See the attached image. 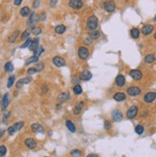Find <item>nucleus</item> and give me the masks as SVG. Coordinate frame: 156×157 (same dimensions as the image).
<instances>
[{
	"mask_svg": "<svg viewBox=\"0 0 156 157\" xmlns=\"http://www.w3.org/2000/svg\"><path fill=\"white\" fill-rule=\"evenodd\" d=\"M25 145H26V147L28 148V149H33L37 147V141L34 140L33 138H28L25 140Z\"/></svg>",
	"mask_w": 156,
	"mask_h": 157,
	"instance_id": "9d476101",
	"label": "nucleus"
},
{
	"mask_svg": "<svg viewBox=\"0 0 156 157\" xmlns=\"http://www.w3.org/2000/svg\"><path fill=\"white\" fill-rule=\"evenodd\" d=\"M20 13H21L22 16H30V9L29 7H23V8L21 9V11H20Z\"/></svg>",
	"mask_w": 156,
	"mask_h": 157,
	"instance_id": "c756f323",
	"label": "nucleus"
},
{
	"mask_svg": "<svg viewBox=\"0 0 156 157\" xmlns=\"http://www.w3.org/2000/svg\"><path fill=\"white\" fill-rule=\"evenodd\" d=\"M83 102H79V104H77V105L75 106V108H74V113L75 114H79L80 111H82V107H83Z\"/></svg>",
	"mask_w": 156,
	"mask_h": 157,
	"instance_id": "5701e85b",
	"label": "nucleus"
},
{
	"mask_svg": "<svg viewBox=\"0 0 156 157\" xmlns=\"http://www.w3.org/2000/svg\"><path fill=\"white\" fill-rule=\"evenodd\" d=\"M71 155L74 157H79L82 155V152L79 151V149H74V150H72L71 151Z\"/></svg>",
	"mask_w": 156,
	"mask_h": 157,
	"instance_id": "79ce46f5",
	"label": "nucleus"
},
{
	"mask_svg": "<svg viewBox=\"0 0 156 157\" xmlns=\"http://www.w3.org/2000/svg\"><path fill=\"white\" fill-rule=\"evenodd\" d=\"M83 5V3L82 1L80 0H71V1H69V6L73 9H80Z\"/></svg>",
	"mask_w": 156,
	"mask_h": 157,
	"instance_id": "1a4fd4ad",
	"label": "nucleus"
},
{
	"mask_svg": "<svg viewBox=\"0 0 156 157\" xmlns=\"http://www.w3.org/2000/svg\"><path fill=\"white\" fill-rule=\"evenodd\" d=\"M144 130H145V128H144L143 126H141V125H138V126L135 127V132L137 134H139V135L143 133Z\"/></svg>",
	"mask_w": 156,
	"mask_h": 157,
	"instance_id": "f704fd0d",
	"label": "nucleus"
},
{
	"mask_svg": "<svg viewBox=\"0 0 156 157\" xmlns=\"http://www.w3.org/2000/svg\"><path fill=\"white\" fill-rule=\"evenodd\" d=\"M29 36H30V31L29 30H26V31H24V33L22 34L21 36V39L22 40H28L29 39Z\"/></svg>",
	"mask_w": 156,
	"mask_h": 157,
	"instance_id": "c9c22d12",
	"label": "nucleus"
},
{
	"mask_svg": "<svg viewBox=\"0 0 156 157\" xmlns=\"http://www.w3.org/2000/svg\"><path fill=\"white\" fill-rule=\"evenodd\" d=\"M127 94L131 96V97H136L138 95H140L141 93V89L137 86H130L129 88H127Z\"/></svg>",
	"mask_w": 156,
	"mask_h": 157,
	"instance_id": "7ed1b4c3",
	"label": "nucleus"
},
{
	"mask_svg": "<svg viewBox=\"0 0 156 157\" xmlns=\"http://www.w3.org/2000/svg\"><path fill=\"white\" fill-rule=\"evenodd\" d=\"M123 113L121 110H114L113 112H112V119H113L115 122H120V121L123 120Z\"/></svg>",
	"mask_w": 156,
	"mask_h": 157,
	"instance_id": "6e6552de",
	"label": "nucleus"
},
{
	"mask_svg": "<svg viewBox=\"0 0 156 157\" xmlns=\"http://www.w3.org/2000/svg\"><path fill=\"white\" fill-rule=\"evenodd\" d=\"M69 98H70V95H69L68 92H64V93H61L59 96L58 97V101L59 102H66L67 100H69Z\"/></svg>",
	"mask_w": 156,
	"mask_h": 157,
	"instance_id": "aec40b11",
	"label": "nucleus"
},
{
	"mask_svg": "<svg viewBox=\"0 0 156 157\" xmlns=\"http://www.w3.org/2000/svg\"><path fill=\"white\" fill-rule=\"evenodd\" d=\"M129 75H130V77L133 78V80H135V81H140L141 78H142V77H143V74H142V72H141L140 70H136V69L130 71Z\"/></svg>",
	"mask_w": 156,
	"mask_h": 157,
	"instance_id": "423d86ee",
	"label": "nucleus"
},
{
	"mask_svg": "<svg viewBox=\"0 0 156 157\" xmlns=\"http://www.w3.org/2000/svg\"><path fill=\"white\" fill-rule=\"evenodd\" d=\"M14 78H16V77H14V76H11L10 78H9L8 84H7V87H8V88H11V87L13 86V81H14Z\"/></svg>",
	"mask_w": 156,
	"mask_h": 157,
	"instance_id": "e433bc0d",
	"label": "nucleus"
},
{
	"mask_svg": "<svg viewBox=\"0 0 156 157\" xmlns=\"http://www.w3.org/2000/svg\"><path fill=\"white\" fill-rule=\"evenodd\" d=\"M24 126V123L23 122H18V123H16L13 126V129L16 131H17V130H19V129H21L22 128V126Z\"/></svg>",
	"mask_w": 156,
	"mask_h": 157,
	"instance_id": "72a5a7b5",
	"label": "nucleus"
},
{
	"mask_svg": "<svg viewBox=\"0 0 156 157\" xmlns=\"http://www.w3.org/2000/svg\"><path fill=\"white\" fill-rule=\"evenodd\" d=\"M37 20H39V18L37 17V14L34 13H32L31 14H30L29 19H28V22H27V23H28L29 26H33L36 22H37Z\"/></svg>",
	"mask_w": 156,
	"mask_h": 157,
	"instance_id": "4468645a",
	"label": "nucleus"
},
{
	"mask_svg": "<svg viewBox=\"0 0 156 157\" xmlns=\"http://www.w3.org/2000/svg\"><path fill=\"white\" fill-rule=\"evenodd\" d=\"M57 3H58V1H56V0H55V1H51V2H50V5L52 6V7H54V6L56 5Z\"/></svg>",
	"mask_w": 156,
	"mask_h": 157,
	"instance_id": "864d4df0",
	"label": "nucleus"
},
{
	"mask_svg": "<svg viewBox=\"0 0 156 157\" xmlns=\"http://www.w3.org/2000/svg\"><path fill=\"white\" fill-rule=\"evenodd\" d=\"M31 128H32V130L36 133H43L44 132V129L41 126H40L39 124H33L32 126H31Z\"/></svg>",
	"mask_w": 156,
	"mask_h": 157,
	"instance_id": "2eb2a0df",
	"label": "nucleus"
},
{
	"mask_svg": "<svg viewBox=\"0 0 156 157\" xmlns=\"http://www.w3.org/2000/svg\"><path fill=\"white\" fill-rule=\"evenodd\" d=\"M41 93H42V94H46V93H47V91H48V87L46 86V85H42V87H41Z\"/></svg>",
	"mask_w": 156,
	"mask_h": 157,
	"instance_id": "de8ad7c7",
	"label": "nucleus"
},
{
	"mask_svg": "<svg viewBox=\"0 0 156 157\" xmlns=\"http://www.w3.org/2000/svg\"><path fill=\"white\" fill-rule=\"evenodd\" d=\"M103 126H104V129H109V128L111 127V124H110V122H109V121H105V122H104V125H103Z\"/></svg>",
	"mask_w": 156,
	"mask_h": 157,
	"instance_id": "a18cd8bd",
	"label": "nucleus"
},
{
	"mask_svg": "<svg viewBox=\"0 0 156 157\" xmlns=\"http://www.w3.org/2000/svg\"><path fill=\"white\" fill-rule=\"evenodd\" d=\"M4 133H5V129H3V128L2 129H0V138L4 135Z\"/></svg>",
	"mask_w": 156,
	"mask_h": 157,
	"instance_id": "603ef678",
	"label": "nucleus"
},
{
	"mask_svg": "<svg viewBox=\"0 0 156 157\" xmlns=\"http://www.w3.org/2000/svg\"><path fill=\"white\" fill-rule=\"evenodd\" d=\"M87 157H98V155L95 154V153H91V154H88Z\"/></svg>",
	"mask_w": 156,
	"mask_h": 157,
	"instance_id": "5fc2aeb1",
	"label": "nucleus"
},
{
	"mask_svg": "<svg viewBox=\"0 0 156 157\" xmlns=\"http://www.w3.org/2000/svg\"><path fill=\"white\" fill-rule=\"evenodd\" d=\"M103 8H104V10H105L106 12L112 13V12L115 11L116 6H115V3L112 2V1H106V2H104V4H103Z\"/></svg>",
	"mask_w": 156,
	"mask_h": 157,
	"instance_id": "39448f33",
	"label": "nucleus"
},
{
	"mask_svg": "<svg viewBox=\"0 0 156 157\" xmlns=\"http://www.w3.org/2000/svg\"><path fill=\"white\" fill-rule=\"evenodd\" d=\"M91 78H92V74L90 73L89 71H87V70L83 71V72L80 74V76H79V78H80L82 81H89Z\"/></svg>",
	"mask_w": 156,
	"mask_h": 157,
	"instance_id": "f3484780",
	"label": "nucleus"
},
{
	"mask_svg": "<svg viewBox=\"0 0 156 157\" xmlns=\"http://www.w3.org/2000/svg\"><path fill=\"white\" fill-rule=\"evenodd\" d=\"M39 4H40V1H34V8H37Z\"/></svg>",
	"mask_w": 156,
	"mask_h": 157,
	"instance_id": "3c124183",
	"label": "nucleus"
},
{
	"mask_svg": "<svg viewBox=\"0 0 156 157\" xmlns=\"http://www.w3.org/2000/svg\"><path fill=\"white\" fill-rule=\"evenodd\" d=\"M9 98H10L9 93H6L2 99V102H1V107H2V110H5L6 108L8 107L9 102H10V99H9Z\"/></svg>",
	"mask_w": 156,
	"mask_h": 157,
	"instance_id": "9b49d317",
	"label": "nucleus"
},
{
	"mask_svg": "<svg viewBox=\"0 0 156 157\" xmlns=\"http://www.w3.org/2000/svg\"><path fill=\"white\" fill-rule=\"evenodd\" d=\"M37 69L34 68V67H33V68L28 69V71H27V73H28V75H33V74L37 73Z\"/></svg>",
	"mask_w": 156,
	"mask_h": 157,
	"instance_id": "c03bdc74",
	"label": "nucleus"
},
{
	"mask_svg": "<svg viewBox=\"0 0 156 157\" xmlns=\"http://www.w3.org/2000/svg\"><path fill=\"white\" fill-rule=\"evenodd\" d=\"M32 42H33L32 39L29 38L28 40H26V42H25L23 45H21V46H20V48H21V49H24V48H26V47H30V45L32 44Z\"/></svg>",
	"mask_w": 156,
	"mask_h": 157,
	"instance_id": "a19ab883",
	"label": "nucleus"
},
{
	"mask_svg": "<svg viewBox=\"0 0 156 157\" xmlns=\"http://www.w3.org/2000/svg\"><path fill=\"white\" fill-rule=\"evenodd\" d=\"M22 3V1L21 0H16V1H13V4L14 5H16V6H19L20 4Z\"/></svg>",
	"mask_w": 156,
	"mask_h": 157,
	"instance_id": "8fccbe9b",
	"label": "nucleus"
},
{
	"mask_svg": "<svg viewBox=\"0 0 156 157\" xmlns=\"http://www.w3.org/2000/svg\"><path fill=\"white\" fill-rule=\"evenodd\" d=\"M53 63L57 67H62L65 65V60L61 57H55L53 58Z\"/></svg>",
	"mask_w": 156,
	"mask_h": 157,
	"instance_id": "f8f14e48",
	"label": "nucleus"
},
{
	"mask_svg": "<svg viewBox=\"0 0 156 157\" xmlns=\"http://www.w3.org/2000/svg\"><path fill=\"white\" fill-rule=\"evenodd\" d=\"M37 60H38V58L33 56V57H31V58H29L28 60H27V61L25 62V65H29V64H31V63H33V62H37Z\"/></svg>",
	"mask_w": 156,
	"mask_h": 157,
	"instance_id": "7c9ffc66",
	"label": "nucleus"
},
{
	"mask_svg": "<svg viewBox=\"0 0 156 157\" xmlns=\"http://www.w3.org/2000/svg\"><path fill=\"white\" fill-rule=\"evenodd\" d=\"M152 31H153V26H152V25H149V24L145 25V26L142 28V33H143L145 36H148V35L151 34Z\"/></svg>",
	"mask_w": 156,
	"mask_h": 157,
	"instance_id": "a211bd4d",
	"label": "nucleus"
},
{
	"mask_svg": "<svg viewBox=\"0 0 156 157\" xmlns=\"http://www.w3.org/2000/svg\"><path fill=\"white\" fill-rule=\"evenodd\" d=\"M154 37H155V39H156V33H155V35H154Z\"/></svg>",
	"mask_w": 156,
	"mask_h": 157,
	"instance_id": "6e6d98bb",
	"label": "nucleus"
},
{
	"mask_svg": "<svg viewBox=\"0 0 156 157\" xmlns=\"http://www.w3.org/2000/svg\"><path fill=\"white\" fill-rule=\"evenodd\" d=\"M11 115V112H6L5 114H3V117H2V122L4 124H7L8 123V118L10 117Z\"/></svg>",
	"mask_w": 156,
	"mask_h": 157,
	"instance_id": "ea45409f",
	"label": "nucleus"
},
{
	"mask_svg": "<svg viewBox=\"0 0 156 157\" xmlns=\"http://www.w3.org/2000/svg\"><path fill=\"white\" fill-rule=\"evenodd\" d=\"M14 132H16V130L13 129V126H9V127H8V133L10 134V135H13V134H14Z\"/></svg>",
	"mask_w": 156,
	"mask_h": 157,
	"instance_id": "49530a36",
	"label": "nucleus"
},
{
	"mask_svg": "<svg viewBox=\"0 0 156 157\" xmlns=\"http://www.w3.org/2000/svg\"><path fill=\"white\" fill-rule=\"evenodd\" d=\"M98 18H97V16H90L89 18L87 20V27L89 29L91 30H95L97 29V27H98Z\"/></svg>",
	"mask_w": 156,
	"mask_h": 157,
	"instance_id": "f257e3e1",
	"label": "nucleus"
},
{
	"mask_svg": "<svg viewBox=\"0 0 156 157\" xmlns=\"http://www.w3.org/2000/svg\"><path fill=\"white\" fill-rule=\"evenodd\" d=\"M138 113V107L136 105H132V106H130L127 111V117L128 119H133V118L136 117Z\"/></svg>",
	"mask_w": 156,
	"mask_h": 157,
	"instance_id": "f03ea898",
	"label": "nucleus"
},
{
	"mask_svg": "<svg viewBox=\"0 0 156 157\" xmlns=\"http://www.w3.org/2000/svg\"><path fill=\"white\" fill-rule=\"evenodd\" d=\"M130 34H131V37H132L133 38H138L139 36H140V31H139V29H137V28H133V29H131Z\"/></svg>",
	"mask_w": 156,
	"mask_h": 157,
	"instance_id": "b1692460",
	"label": "nucleus"
},
{
	"mask_svg": "<svg viewBox=\"0 0 156 157\" xmlns=\"http://www.w3.org/2000/svg\"><path fill=\"white\" fill-rule=\"evenodd\" d=\"M113 99L116 102H124V100L127 99V96H125V94L122 93V92H119V93H116V94L114 95Z\"/></svg>",
	"mask_w": 156,
	"mask_h": 157,
	"instance_id": "6ab92c4d",
	"label": "nucleus"
},
{
	"mask_svg": "<svg viewBox=\"0 0 156 157\" xmlns=\"http://www.w3.org/2000/svg\"><path fill=\"white\" fill-rule=\"evenodd\" d=\"M19 30H16V31H14L13 33V35H12L11 37H10V38H9V41L10 42H14L16 41V37H18V35H19Z\"/></svg>",
	"mask_w": 156,
	"mask_h": 157,
	"instance_id": "a878e982",
	"label": "nucleus"
},
{
	"mask_svg": "<svg viewBox=\"0 0 156 157\" xmlns=\"http://www.w3.org/2000/svg\"><path fill=\"white\" fill-rule=\"evenodd\" d=\"M7 153V148L5 146H0V157H3Z\"/></svg>",
	"mask_w": 156,
	"mask_h": 157,
	"instance_id": "58836bf2",
	"label": "nucleus"
},
{
	"mask_svg": "<svg viewBox=\"0 0 156 157\" xmlns=\"http://www.w3.org/2000/svg\"><path fill=\"white\" fill-rule=\"evenodd\" d=\"M32 33L34 36H38V35L41 34V29H40L39 27H34L32 29Z\"/></svg>",
	"mask_w": 156,
	"mask_h": 157,
	"instance_id": "4c0bfd02",
	"label": "nucleus"
},
{
	"mask_svg": "<svg viewBox=\"0 0 156 157\" xmlns=\"http://www.w3.org/2000/svg\"><path fill=\"white\" fill-rule=\"evenodd\" d=\"M156 99V93L155 92H148L144 96V101L148 104H150Z\"/></svg>",
	"mask_w": 156,
	"mask_h": 157,
	"instance_id": "0eeeda50",
	"label": "nucleus"
},
{
	"mask_svg": "<svg viewBox=\"0 0 156 157\" xmlns=\"http://www.w3.org/2000/svg\"><path fill=\"white\" fill-rule=\"evenodd\" d=\"M34 68L37 69V72H39V71H41L43 68H44V64H43V63H41V62L37 63V65H36V67H34Z\"/></svg>",
	"mask_w": 156,
	"mask_h": 157,
	"instance_id": "37998d69",
	"label": "nucleus"
},
{
	"mask_svg": "<svg viewBox=\"0 0 156 157\" xmlns=\"http://www.w3.org/2000/svg\"><path fill=\"white\" fill-rule=\"evenodd\" d=\"M84 43H85V44H87V45L91 44V43H92V39L88 37V38H86V39L84 40Z\"/></svg>",
	"mask_w": 156,
	"mask_h": 157,
	"instance_id": "09e8293b",
	"label": "nucleus"
},
{
	"mask_svg": "<svg viewBox=\"0 0 156 157\" xmlns=\"http://www.w3.org/2000/svg\"><path fill=\"white\" fill-rule=\"evenodd\" d=\"M73 91H74L75 94L79 95V94H82V86H80V85L77 84V85H75V86H74V88H73Z\"/></svg>",
	"mask_w": 156,
	"mask_h": 157,
	"instance_id": "473e14b6",
	"label": "nucleus"
},
{
	"mask_svg": "<svg viewBox=\"0 0 156 157\" xmlns=\"http://www.w3.org/2000/svg\"><path fill=\"white\" fill-rule=\"evenodd\" d=\"M38 47H39V46H38V38H36L34 40H33L32 44L30 45L29 49L31 50V51H36Z\"/></svg>",
	"mask_w": 156,
	"mask_h": 157,
	"instance_id": "4be33fe9",
	"label": "nucleus"
},
{
	"mask_svg": "<svg viewBox=\"0 0 156 157\" xmlns=\"http://www.w3.org/2000/svg\"><path fill=\"white\" fill-rule=\"evenodd\" d=\"M43 52H44V49H43L41 46H39V47L37 48L36 51H34V57H37V58H38V57H39V56L41 55Z\"/></svg>",
	"mask_w": 156,
	"mask_h": 157,
	"instance_id": "2f4dec72",
	"label": "nucleus"
},
{
	"mask_svg": "<svg viewBox=\"0 0 156 157\" xmlns=\"http://www.w3.org/2000/svg\"><path fill=\"white\" fill-rule=\"evenodd\" d=\"M4 70H5L6 72H12V71L13 70V63H12L11 61H9V62L6 63L5 66H4Z\"/></svg>",
	"mask_w": 156,
	"mask_h": 157,
	"instance_id": "cd10ccee",
	"label": "nucleus"
},
{
	"mask_svg": "<svg viewBox=\"0 0 156 157\" xmlns=\"http://www.w3.org/2000/svg\"><path fill=\"white\" fill-rule=\"evenodd\" d=\"M115 84H116L117 86L119 87H122L125 84V78L123 75H119V76H117L116 80H115Z\"/></svg>",
	"mask_w": 156,
	"mask_h": 157,
	"instance_id": "dca6fc26",
	"label": "nucleus"
},
{
	"mask_svg": "<svg viewBox=\"0 0 156 157\" xmlns=\"http://www.w3.org/2000/svg\"><path fill=\"white\" fill-rule=\"evenodd\" d=\"M65 125H66L67 128H68V129L71 131V132H76V126H75V124L73 123L72 121L67 120L66 123H65Z\"/></svg>",
	"mask_w": 156,
	"mask_h": 157,
	"instance_id": "412c9836",
	"label": "nucleus"
},
{
	"mask_svg": "<svg viewBox=\"0 0 156 157\" xmlns=\"http://www.w3.org/2000/svg\"><path fill=\"white\" fill-rule=\"evenodd\" d=\"M155 60L154 55H148L145 57V63H152Z\"/></svg>",
	"mask_w": 156,
	"mask_h": 157,
	"instance_id": "bb28decb",
	"label": "nucleus"
},
{
	"mask_svg": "<svg viewBox=\"0 0 156 157\" xmlns=\"http://www.w3.org/2000/svg\"><path fill=\"white\" fill-rule=\"evenodd\" d=\"M78 55H79L80 60H86V58H88V55H89L87 48L79 47V50H78Z\"/></svg>",
	"mask_w": 156,
	"mask_h": 157,
	"instance_id": "20e7f679",
	"label": "nucleus"
},
{
	"mask_svg": "<svg viewBox=\"0 0 156 157\" xmlns=\"http://www.w3.org/2000/svg\"><path fill=\"white\" fill-rule=\"evenodd\" d=\"M65 30H66V28H65L64 25H58V26H57L55 28V32H56L57 34H63L64 32H65Z\"/></svg>",
	"mask_w": 156,
	"mask_h": 157,
	"instance_id": "393cba45",
	"label": "nucleus"
},
{
	"mask_svg": "<svg viewBox=\"0 0 156 157\" xmlns=\"http://www.w3.org/2000/svg\"><path fill=\"white\" fill-rule=\"evenodd\" d=\"M31 81H32V78H31V77H27V78H21V80H19V81H17L16 87H17V88H20V87L23 86L24 84H30Z\"/></svg>",
	"mask_w": 156,
	"mask_h": 157,
	"instance_id": "ddd939ff",
	"label": "nucleus"
},
{
	"mask_svg": "<svg viewBox=\"0 0 156 157\" xmlns=\"http://www.w3.org/2000/svg\"><path fill=\"white\" fill-rule=\"evenodd\" d=\"M154 21H156V16H155V17H154Z\"/></svg>",
	"mask_w": 156,
	"mask_h": 157,
	"instance_id": "4d7b16f0",
	"label": "nucleus"
},
{
	"mask_svg": "<svg viewBox=\"0 0 156 157\" xmlns=\"http://www.w3.org/2000/svg\"><path fill=\"white\" fill-rule=\"evenodd\" d=\"M90 37H91V39H97L100 37V32L98 31V30H93L92 32H91V34H90Z\"/></svg>",
	"mask_w": 156,
	"mask_h": 157,
	"instance_id": "c85d7f7f",
	"label": "nucleus"
}]
</instances>
